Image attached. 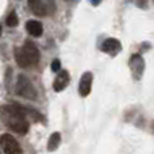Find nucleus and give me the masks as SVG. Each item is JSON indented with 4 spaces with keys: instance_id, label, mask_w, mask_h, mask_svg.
<instances>
[{
    "instance_id": "nucleus-1",
    "label": "nucleus",
    "mask_w": 154,
    "mask_h": 154,
    "mask_svg": "<svg viewBox=\"0 0 154 154\" xmlns=\"http://www.w3.org/2000/svg\"><path fill=\"white\" fill-rule=\"evenodd\" d=\"M2 119L11 130L19 134H26L29 131V122L26 120L24 108L19 106H7L2 108Z\"/></svg>"
},
{
    "instance_id": "nucleus-2",
    "label": "nucleus",
    "mask_w": 154,
    "mask_h": 154,
    "mask_svg": "<svg viewBox=\"0 0 154 154\" xmlns=\"http://www.w3.org/2000/svg\"><path fill=\"white\" fill-rule=\"evenodd\" d=\"M15 89L19 96H22V97H24V99H29V100H35L38 96L37 91H35V88L32 87V84L30 82V80L23 75L18 76Z\"/></svg>"
},
{
    "instance_id": "nucleus-3",
    "label": "nucleus",
    "mask_w": 154,
    "mask_h": 154,
    "mask_svg": "<svg viewBox=\"0 0 154 154\" xmlns=\"http://www.w3.org/2000/svg\"><path fill=\"white\" fill-rule=\"evenodd\" d=\"M0 146L4 154H22V149L18 141L11 134H2L0 135Z\"/></svg>"
},
{
    "instance_id": "nucleus-4",
    "label": "nucleus",
    "mask_w": 154,
    "mask_h": 154,
    "mask_svg": "<svg viewBox=\"0 0 154 154\" xmlns=\"http://www.w3.org/2000/svg\"><path fill=\"white\" fill-rule=\"evenodd\" d=\"M130 69L133 73V77L135 80H139L143 75L145 70V61L139 54H134L130 58Z\"/></svg>"
},
{
    "instance_id": "nucleus-5",
    "label": "nucleus",
    "mask_w": 154,
    "mask_h": 154,
    "mask_svg": "<svg viewBox=\"0 0 154 154\" xmlns=\"http://www.w3.org/2000/svg\"><path fill=\"white\" fill-rule=\"evenodd\" d=\"M22 50H23L24 56H26L27 60H29L30 65L38 64V61H39V50H38V48L34 45V43L30 42V41L24 42V45L22 46Z\"/></svg>"
},
{
    "instance_id": "nucleus-6",
    "label": "nucleus",
    "mask_w": 154,
    "mask_h": 154,
    "mask_svg": "<svg viewBox=\"0 0 154 154\" xmlns=\"http://www.w3.org/2000/svg\"><path fill=\"white\" fill-rule=\"evenodd\" d=\"M92 80H93V76L91 72H85L84 75L81 76L80 79V84H79V93L85 97V96L89 95L91 92V88H92Z\"/></svg>"
},
{
    "instance_id": "nucleus-7",
    "label": "nucleus",
    "mask_w": 154,
    "mask_h": 154,
    "mask_svg": "<svg viewBox=\"0 0 154 154\" xmlns=\"http://www.w3.org/2000/svg\"><path fill=\"white\" fill-rule=\"evenodd\" d=\"M101 50H103L104 53L109 54V56H116V54L122 50V45H120V42L118 39H115V38H108V39H106L103 42Z\"/></svg>"
},
{
    "instance_id": "nucleus-8",
    "label": "nucleus",
    "mask_w": 154,
    "mask_h": 154,
    "mask_svg": "<svg viewBox=\"0 0 154 154\" xmlns=\"http://www.w3.org/2000/svg\"><path fill=\"white\" fill-rule=\"evenodd\" d=\"M69 80H70V76H69V72L68 70H60L58 76L56 77L54 80V84H53V88L56 92H61L66 88V85L69 84Z\"/></svg>"
},
{
    "instance_id": "nucleus-9",
    "label": "nucleus",
    "mask_w": 154,
    "mask_h": 154,
    "mask_svg": "<svg viewBox=\"0 0 154 154\" xmlns=\"http://www.w3.org/2000/svg\"><path fill=\"white\" fill-rule=\"evenodd\" d=\"M29 7L37 16H45L48 14V7L42 0H29Z\"/></svg>"
},
{
    "instance_id": "nucleus-10",
    "label": "nucleus",
    "mask_w": 154,
    "mask_h": 154,
    "mask_svg": "<svg viewBox=\"0 0 154 154\" xmlns=\"http://www.w3.org/2000/svg\"><path fill=\"white\" fill-rule=\"evenodd\" d=\"M26 29L29 31V34H31L32 37H41L43 32L42 23L38 20H29L26 24Z\"/></svg>"
},
{
    "instance_id": "nucleus-11",
    "label": "nucleus",
    "mask_w": 154,
    "mask_h": 154,
    "mask_svg": "<svg viewBox=\"0 0 154 154\" xmlns=\"http://www.w3.org/2000/svg\"><path fill=\"white\" fill-rule=\"evenodd\" d=\"M14 56H15L16 64H18L20 68H29V66H31V65H30V62H29V60H27V57L24 56L22 48H16L15 50H14Z\"/></svg>"
},
{
    "instance_id": "nucleus-12",
    "label": "nucleus",
    "mask_w": 154,
    "mask_h": 154,
    "mask_svg": "<svg viewBox=\"0 0 154 154\" xmlns=\"http://www.w3.org/2000/svg\"><path fill=\"white\" fill-rule=\"evenodd\" d=\"M61 143V134L60 133H53L48 142V150L49 152H54Z\"/></svg>"
},
{
    "instance_id": "nucleus-13",
    "label": "nucleus",
    "mask_w": 154,
    "mask_h": 154,
    "mask_svg": "<svg viewBox=\"0 0 154 154\" xmlns=\"http://www.w3.org/2000/svg\"><path fill=\"white\" fill-rule=\"evenodd\" d=\"M5 23H7V26H10V27H15L16 24H18V15H16L15 11H14V12H11L10 15H8Z\"/></svg>"
},
{
    "instance_id": "nucleus-14",
    "label": "nucleus",
    "mask_w": 154,
    "mask_h": 154,
    "mask_svg": "<svg viewBox=\"0 0 154 154\" xmlns=\"http://www.w3.org/2000/svg\"><path fill=\"white\" fill-rule=\"evenodd\" d=\"M60 69H61V61L60 60H54L51 62V70L53 72H60Z\"/></svg>"
},
{
    "instance_id": "nucleus-15",
    "label": "nucleus",
    "mask_w": 154,
    "mask_h": 154,
    "mask_svg": "<svg viewBox=\"0 0 154 154\" xmlns=\"http://www.w3.org/2000/svg\"><path fill=\"white\" fill-rule=\"evenodd\" d=\"M89 2H91V3H92V4H93V5H97V4H99V3H100V2H101V0H89Z\"/></svg>"
},
{
    "instance_id": "nucleus-16",
    "label": "nucleus",
    "mask_w": 154,
    "mask_h": 154,
    "mask_svg": "<svg viewBox=\"0 0 154 154\" xmlns=\"http://www.w3.org/2000/svg\"><path fill=\"white\" fill-rule=\"evenodd\" d=\"M0 35H2V27H0Z\"/></svg>"
}]
</instances>
